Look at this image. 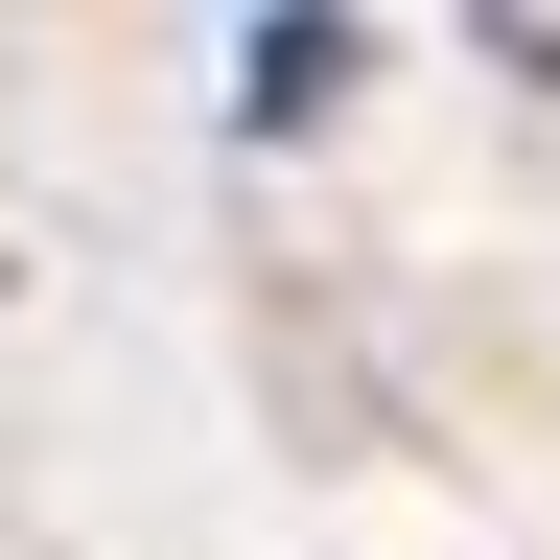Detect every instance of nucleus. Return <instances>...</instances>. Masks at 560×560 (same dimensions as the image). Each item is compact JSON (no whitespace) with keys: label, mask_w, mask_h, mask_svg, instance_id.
Wrapping results in <instances>:
<instances>
[{"label":"nucleus","mask_w":560,"mask_h":560,"mask_svg":"<svg viewBox=\"0 0 560 560\" xmlns=\"http://www.w3.org/2000/svg\"><path fill=\"white\" fill-rule=\"evenodd\" d=\"M467 24H490V70H537V94H560V0H467Z\"/></svg>","instance_id":"obj_2"},{"label":"nucleus","mask_w":560,"mask_h":560,"mask_svg":"<svg viewBox=\"0 0 560 560\" xmlns=\"http://www.w3.org/2000/svg\"><path fill=\"white\" fill-rule=\"evenodd\" d=\"M327 94H350V24H327V0H280V24L234 47V117H257V140H304Z\"/></svg>","instance_id":"obj_1"}]
</instances>
